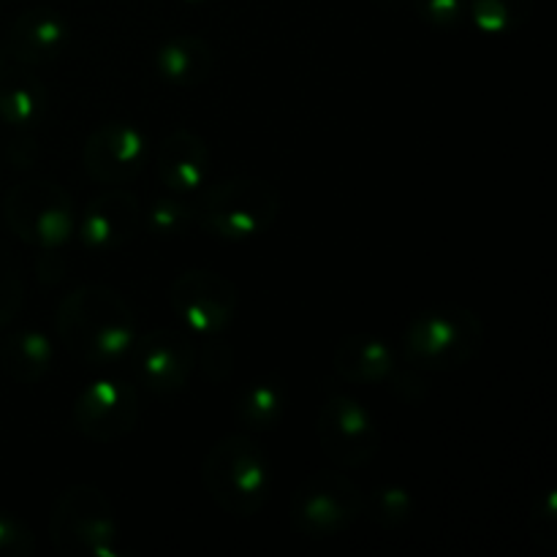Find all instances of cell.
<instances>
[{"label": "cell", "instance_id": "6da1fadb", "mask_svg": "<svg viewBox=\"0 0 557 557\" xmlns=\"http://www.w3.org/2000/svg\"><path fill=\"white\" fill-rule=\"evenodd\" d=\"M54 335L74 359L109 368L128 357L136 341V313L117 288L82 283L58 302Z\"/></svg>", "mask_w": 557, "mask_h": 557}, {"label": "cell", "instance_id": "7a4b0ae2", "mask_svg": "<svg viewBox=\"0 0 557 557\" xmlns=\"http://www.w3.org/2000/svg\"><path fill=\"white\" fill-rule=\"evenodd\" d=\"M201 484L223 515L250 520L270 498V457L253 435L232 433L215 441L201 460Z\"/></svg>", "mask_w": 557, "mask_h": 557}, {"label": "cell", "instance_id": "3957f363", "mask_svg": "<svg viewBox=\"0 0 557 557\" xmlns=\"http://www.w3.org/2000/svg\"><path fill=\"white\" fill-rule=\"evenodd\" d=\"M484 324L462 305H433L408 319L400 335V351L411 368L430 373H455L479 357Z\"/></svg>", "mask_w": 557, "mask_h": 557}, {"label": "cell", "instance_id": "277c9868", "mask_svg": "<svg viewBox=\"0 0 557 557\" xmlns=\"http://www.w3.org/2000/svg\"><path fill=\"white\" fill-rule=\"evenodd\" d=\"M49 536L65 557H125L117 509L96 484H71L49 515Z\"/></svg>", "mask_w": 557, "mask_h": 557}, {"label": "cell", "instance_id": "5b68a950", "mask_svg": "<svg viewBox=\"0 0 557 557\" xmlns=\"http://www.w3.org/2000/svg\"><path fill=\"white\" fill-rule=\"evenodd\" d=\"M281 215V196L259 177H232L210 185L194 205V223L226 243L270 232Z\"/></svg>", "mask_w": 557, "mask_h": 557}, {"label": "cell", "instance_id": "8992f818", "mask_svg": "<svg viewBox=\"0 0 557 557\" xmlns=\"http://www.w3.org/2000/svg\"><path fill=\"white\" fill-rule=\"evenodd\" d=\"M5 226L16 239L38 250L63 248L76 232V205L69 188L54 180L33 177L5 194Z\"/></svg>", "mask_w": 557, "mask_h": 557}, {"label": "cell", "instance_id": "52a82bcc", "mask_svg": "<svg viewBox=\"0 0 557 557\" xmlns=\"http://www.w3.org/2000/svg\"><path fill=\"white\" fill-rule=\"evenodd\" d=\"M364 493L343 471H315L292 495V528L305 539H332L362 517Z\"/></svg>", "mask_w": 557, "mask_h": 557}, {"label": "cell", "instance_id": "ba28073f", "mask_svg": "<svg viewBox=\"0 0 557 557\" xmlns=\"http://www.w3.org/2000/svg\"><path fill=\"white\" fill-rule=\"evenodd\" d=\"M141 417L139 392L134 384L114 375L87 381L71 408L76 433L96 444H114L136 430Z\"/></svg>", "mask_w": 557, "mask_h": 557}, {"label": "cell", "instance_id": "9c48e42d", "mask_svg": "<svg viewBox=\"0 0 557 557\" xmlns=\"http://www.w3.org/2000/svg\"><path fill=\"white\" fill-rule=\"evenodd\" d=\"M315 435L337 468H362L379 455L381 430L373 413L351 395H330L319 411Z\"/></svg>", "mask_w": 557, "mask_h": 557}, {"label": "cell", "instance_id": "30bf717a", "mask_svg": "<svg viewBox=\"0 0 557 557\" xmlns=\"http://www.w3.org/2000/svg\"><path fill=\"white\" fill-rule=\"evenodd\" d=\"M169 305L194 335H221L237 315V286L221 272L194 267L169 283Z\"/></svg>", "mask_w": 557, "mask_h": 557}, {"label": "cell", "instance_id": "8fae6325", "mask_svg": "<svg viewBox=\"0 0 557 557\" xmlns=\"http://www.w3.org/2000/svg\"><path fill=\"white\" fill-rule=\"evenodd\" d=\"M128 357L136 379L156 395L185 389L196 368L194 337L172 326H156L145 335H136Z\"/></svg>", "mask_w": 557, "mask_h": 557}, {"label": "cell", "instance_id": "7c38bea8", "mask_svg": "<svg viewBox=\"0 0 557 557\" xmlns=\"http://www.w3.org/2000/svg\"><path fill=\"white\" fill-rule=\"evenodd\" d=\"M147 163V134L128 120H109L82 145V169L98 185H128Z\"/></svg>", "mask_w": 557, "mask_h": 557}, {"label": "cell", "instance_id": "4fadbf2b", "mask_svg": "<svg viewBox=\"0 0 557 557\" xmlns=\"http://www.w3.org/2000/svg\"><path fill=\"white\" fill-rule=\"evenodd\" d=\"M141 232V205L123 185H107L76 212L79 245L92 253L125 248Z\"/></svg>", "mask_w": 557, "mask_h": 557}, {"label": "cell", "instance_id": "5bb4252c", "mask_svg": "<svg viewBox=\"0 0 557 557\" xmlns=\"http://www.w3.org/2000/svg\"><path fill=\"white\" fill-rule=\"evenodd\" d=\"M71 41V27L58 9L36 5L22 11L9 27L5 54L20 65L52 63Z\"/></svg>", "mask_w": 557, "mask_h": 557}, {"label": "cell", "instance_id": "9a60e30c", "mask_svg": "<svg viewBox=\"0 0 557 557\" xmlns=\"http://www.w3.org/2000/svg\"><path fill=\"white\" fill-rule=\"evenodd\" d=\"M212 152L196 131L177 128L163 136L156 156L158 180L172 194H196L210 180Z\"/></svg>", "mask_w": 557, "mask_h": 557}, {"label": "cell", "instance_id": "2e32d148", "mask_svg": "<svg viewBox=\"0 0 557 557\" xmlns=\"http://www.w3.org/2000/svg\"><path fill=\"white\" fill-rule=\"evenodd\" d=\"M332 368L348 384L375 386L389 381V375L397 370V359L389 343L381 341L379 335L357 332V335H348L337 343Z\"/></svg>", "mask_w": 557, "mask_h": 557}, {"label": "cell", "instance_id": "e0dca14e", "mask_svg": "<svg viewBox=\"0 0 557 557\" xmlns=\"http://www.w3.org/2000/svg\"><path fill=\"white\" fill-rule=\"evenodd\" d=\"M156 71L166 85L199 87L215 71V52L210 41L194 33L172 36L156 49Z\"/></svg>", "mask_w": 557, "mask_h": 557}, {"label": "cell", "instance_id": "ac0fdd59", "mask_svg": "<svg viewBox=\"0 0 557 557\" xmlns=\"http://www.w3.org/2000/svg\"><path fill=\"white\" fill-rule=\"evenodd\" d=\"M54 364V343L41 330H14L0 341V370L20 384H38Z\"/></svg>", "mask_w": 557, "mask_h": 557}, {"label": "cell", "instance_id": "d6986e66", "mask_svg": "<svg viewBox=\"0 0 557 557\" xmlns=\"http://www.w3.org/2000/svg\"><path fill=\"white\" fill-rule=\"evenodd\" d=\"M49 109L47 87L22 69L0 71V120L11 128H33Z\"/></svg>", "mask_w": 557, "mask_h": 557}, {"label": "cell", "instance_id": "ffe728a7", "mask_svg": "<svg viewBox=\"0 0 557 557\" xmlns=\"http://www.w3.org/2000/svg\"><path fill=\"white\" fill-rule=\"evenodd\" d=\"M283 411H286V397L275 381H253L239 392L237 406H234L239 424L253 430V433L275 430L281 424Z\"/></svg>", "mask_w": 557, "mask_h": 557}, {"label": "cell", "instance_id": "44dd1931", "mask_svg": "<svg viewBox=\"0 0 557 557\" xmlns=\"http://www.w3.org/2000/svg\"><path fill=\"white\" fill-rule=\"evenodd\" d=\"M533 14V0H468V16L487 36H511Z\"/></svg>", "mask_w": 557, "mask_h": 557}, {"label": "cell", "instance_id": "7402d4cb", "mask_svg": "<svg viewBox=\"0 0 557 557\" xmlns=\"http://www.w3.org/2000/svg\"><path fill=\"white\" fill-rule=\"evenodd\" d=\"M362 515L379 528H400L413 517V495L400 484H381L364 495Z\"/></svg>", "mask_w": 557, "mask_h": 557}, {"label": "cell", "instance_id": "603a6c76", "mask_svg": "<svg viewBox=\"0 0 557 557\" xmlns=\"http://www.w3.org/2000/svg\"><path fill=\"white\" fill-rule=\"evenodd\" d=\"M194 223V207L177 196H161L147 210H141V226L156 237H177Z\"/></svg>", "mask_w": 557, "mask_h": 557}, {"label": "cell", "instance_id": "cb8c5ba5", "mask_svg": "<svg viewBox=\"0 0 557 557\" xmlns=\"http://www.w3.org/2000/svg\"><path fill=\"white\" fill-rule=\"evenodd\" d=\"M22 305H25L22 270L14 256H11V250L0 243V330L20 315Z\"/></svg>", "mask_w": 557, "mask_h": 557}, {"label": "cell", "instance_id": "d4e9b609", "mask_svg": "<svg viewBox=\"0 0 557 557\" xmlns=\"http://www.w3.org/2000/svg\"><path fill=\"white\" fill-rule=\"evenodd\" d=\"M424 25L435 30H455L468 20V0H411Z\"/></svg>", "mask_w": 557, "mask_h": 557}, {"label": "cell", "instance_id": "484cf974", "mask_svg": "<svg viewBox=\"0 0 557 557\" xmlns=\"http://www.w3.org/2000/svg\"><path fill=\"white\" fill-rule=\"evenodd\" d=\"M531 536L542 549L553 553L557 547V495L555 490H544L531 511Z\"/></svg>", "mask_w": 557, "mask_h": 557}, {"label": "cell", "instance_id": "4316f807", "mask_svg": "<svg viewBox=\"0 0 557 557\" xmlns=\"http://www.w3.org/2000/svg\"><path fill=\"white\" fill-rule=\"evenodd\" d=\"M196 364L201 368V375H205V379H210L212 384H221V381H226L234 370V348L228 346L221 335L205 337L201 354L196 351Z\"/></svg>", "mask_w": 557, "mask_h": 557}, {"label": "cell", "instance_id": "83f0119b", "mask_svg": "<svg viewBox=\"0 0 557 557\" xmlns=\"http://www.w3.org/2000/svg\"><path fill=\"white\" fill-rule=\"evenodd\" d=\"M36 549L30 528L11 511L0 509V557H27Z\"/></svg>", "mask_w": 557, "mask_h": 557}, {"label": "cell", "instance_id": "f1b7e54d", "mask_svg": "<svg viewBox=\"0 0 557 557\" xmlns=\"http://www.w3.org/2000/svg\"><path fill=\"white\" fill-rule=\"evenodd\" d=\"M36 272H38V277H41V283H47V286H52V283L63 281L65 259H63V253H60V248L38 250Z\"/></svg>", "mask_w": 557, "mask_h": 557}, {"label": "cell", "instance_id": "f546056e", "mask_svg": "<svg viewBox=\"0 0 557 557\" xmlns=\"http://www.w3.org/2000/svg\"><path fill=\"white\" fill-rule=\"evenodd\" d=\"M9 158H11V163H14L16 169H27L38 158V150H36V145H33L30 139H20V141H14V145H11Z\"/></svg>", "mask_w": 557, "mask_h": 557}, {"label": "cell", "instance_id": "4dcf8cb0", "mask_svg": "<svg viewBox=\"0 0 557 557\" xmlns=\"http://www.w3.org/2000/svg\"><path fill=\"white\" fill-rule=\"evenodd\" d=\"M9 69V54H5V49H0V71Z\"/></svg>", "mask_w": 557, "mask_h": 557}, {"label": "cell", "instance_id": "1f68e13d", "mask_svg": "<svg viewBox=\"0 0 557 557\" xmlns=\"http://www.w3.org/2000/svg\"><path fill=\"white\" fill-rule=\"evenodd\" d=\"M183 3H188V5H201V3H207V0H183Z\"/></svg>", "mask_w": 557, "mask_h": 557}, {"label": "cell", "instance_id": "d6a6232c", "mask_svg": "<svg viewBox=\"0 0 557 557\" xmlns=\"http://www.w3.org/2000/svg\"><path fill=\"white\" fill-rule=\"evenodd\" d=\"M384 3H395V0H384Z\"/></svg>", "mask_w": 557, "mask_h": 557}]
</instances>
